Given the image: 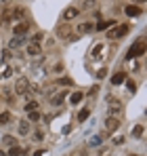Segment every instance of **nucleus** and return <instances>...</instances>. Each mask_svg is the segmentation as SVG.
Here are the masks:
<instances>
[{"instance_id": "1", "label": "nucleus", "mask_w": 147, "mask_h": 156, "mask_svg": "<svg viewBox=\"0 0 147 156\" xmlns=\"http://www.w3.org/2000/svg\"><path fill=\"white\" fill-rule=\"evenodd\" d=\"M143 53H145V40L141 38V40H139V42H137V44H135V47H132V49L128 51V55H126V59H130V61H132L135 57H141Z\"/></svg>"}, {"instance_id": "2", "label": "nucleus", "mask_w": 147, "mask_h": 156, "mask_svg": "<svg viewBox=\"0 0 147 156\" xmlns=\"http://www.w3.org/2000/svg\"><path fill=\"white\" fill-rule=\"evenodd\" d=\"M27 89H29V80L25 76L17 78V82H15V93H19V95H25L27 93Z\"/></svg>"}, {"instance_id": "3", "label": "nucleus", "mask_w": 147, "mask_h": 156, "mask_svg": "<svg viewBox=\"0 0 147 156\" xmlns=\"http://www.w3.org/2000/svg\"><path fill=\"white\" fill-rule=\"evenodd\" d=\"M126 34H128V26H126V23H122V26H118V27H114V30L107 32L109 38H122V36H126Z\"/></svg>"}, {"instance_id": "4", "label": "nucleus", "mask_w": 147, "mask_h": 156, "mask_svg": "<svg viewBox=\"0 0 147 156\" xmlns=\"http://www.w3.org/2000/svg\"><path fill=\"white\" fill-rule=\"evenodd\" d=\"M80 15V9H76V6H70V9H65V13H63V19L65 21H70V19H76Z\"/></svg>"}, {"instance_id": "5", "label": "nucleus", "mask_w": 147, "mask_h": 156, "mask_svg": "<svg viewBox=\"0 0 147 156\" xmlns=\"http://www.w3.org/2000/svg\"><path fill=\"white\" fill-rule=\"evenodd\" d=\"M124 13L128 17H137V15H141V9L137 4H128V6H124Z\"/></svg>"}, {"instance_id": "6", "label": "nucleus", "mask_w": 147, "mask_h": 156, "mask_svg": "<svg viewBox=\"0 0 147 156\" xmlns=\"http://www.w3.org/2000/svg\"><path fill=\"white\" fill-rule=\"evenodd\" d=\"M118 127H120L118 118H114V116H107V120H105V129H107V131H116Z\"/></svg>"}, {"instance_id": "7", "label": "nucleus", "mask_w": 147, "mask_h": 156, "mask_svg": "<svg viewBox=\"0 0 147 156\" xmlns=\"http://www.w3.org/2000/svg\"><path fill=\"white\" fill-rule=\"evenodd\" d=\"M122 110V104L118 101V99H109V116H114L116 112H120Z\"/></svg>"}, {"instance_id": "8", "label": "nucleus", "mask_w": 147, "mask_h": 156, "mask_svg": "<svg viewBox=\"0 0 147 156\" xmlns=\"http://www.w3.org/2000/svg\"><path fill=\"white\" fill-rule=\"evenodd\" d=\"M23 6H15V9H11V11H9V13H6V17H13V19H15V17H23Z\"/></svg>"}, {"instance_id": "9", "label": "nucleus", "mask_w": 147, "mask_h": 156, "mask_svg": "<svg viewBox=\"0 0 147 156\" xmlns=\"http://www.w3.org/2000/svg\"><path fill=\"white\" fill-rule=\"evenodd\" d=\"M23 44H25L23 36H13V40H11V49H19V47H23Z\"/></svg>"}, {"instance_id": "10", "label": "nucleus", "mask_w": 147, "mask_h": 156, "mask_svg": "<svg viewBox=\"0 0 147 156\" xmlns=\"http://www.w3.org/2000/svg\"><path fill=\"white\" fill-rule=\"evenodd\" d=\"M13 32H15V36H23L25 32H27V23L21 21V23H17V26L13 27Z\"/></svg>"}, {"instance_id": "11", "label": "nucleus", "mask_w": 147, "mask_h": 156, "mask_svg": "<svg viewBox=\"0 0 147 156\" xmlns=\"http://www.w3.org/2000/svg\"><path fill=\"white\" fill-rule=\"evenodd\" d=\"M124 80H126V74H124V72H118V74H114V76H111V84H114V87H118V84H122Z\"/></svg>"}, {"instance_id": "12", "label": "nucleus", "mask_w": 147, "mask_h": 156, "mask_svg": "<svg viewBox=\"0 0 147 156\" xmlns=\"http://www.w3.org/2000/svg\"><path fill=\"white\" fill-rule=\"evenodd\" d=\"M19 135H29V120H21L19 122Z\"/></svg>"}, {"instance_id": "13", "label": "nucleus", "mask_w": 147, "mask_h": 156, "mask_svg": "<svg viewBox=\"0 0 147 156\" xmlns=\"http://www.w3.org/2000/svg\"><path fill=\"white\" fill-rule=\"evenodd\" d=\"M27 53H29V55H40V44H38V42L27 44Z\"/></svg>"}, {"instance_id": "14", "label": "nucleus", "mask_w": 147, "mask_h": 156, "mask_svg": "<svg viewBox=\"0 0 147 156\" xmlns=\"http://www.w3.org/2000/svg\"><path fill=\"white\" fill-rule=\"evenodd\" d=\"M93 30H95L93 23H82V26L78 27V32H80V34H88V32H93Z\"/></svg>"}, {"instance_id": "15", "label": "nucleus", "mask_w": 147, "mask_h": 156, "mask_svg": "<svg viewBox=\"0 0 147 156\" xmlns=\"http://www.w3.org/2000/svg\"><path fill=\"white\" fill-rule=\"evenodd\" d=\"M109 26H116V21H99V26H95L99 32H103V30H107Z\"/></svg>"}, {"instance_id": "16", "label": "nucleus", "mask_w": 147, "mask_h": 156, "mask_svg": "<svg viewBox=\"0 0 147 156\" xmlns=\"http://www.w3.org/2000/svg\"><path fill=\"white\" fill-rule=\"evenodd\" d=\"M88 114H91V112H88L86 108H82V110L78 112V120H80V122H82V120H86V118H88Z\"/></svg>"}, {"instance_id": "17", "label": "nucleus", "mask_w": 147, "mask_h": 156, "mask_svg": "<svg viewBox=\"0 0 147 156\" xmlns=\"http://www.w3.org/2000/svg\"><path fill=\"white\" fill-rule=\"evenodd\" d=\"M2 141H4L6 146H11V148L15 146V137H13V135H4V137H2Z\"/></svg>"}, {"instance_id": "18", "label": "nucleus", "mask_w": 147, "mask_h": 156, "mask_svg": "<svg viewBox=\"0 0 147 156\" xmlns=\"http://www.w3.org/2000/svg\"><path fill=\"white\" fill-rule=\"evenodd\" d=\"M70 101H72L74 105H76V104H80V101H82V93H74L72 97H70Z\"/></svg>"}, {"instance_id": "19", "label": "nucleus", "mask_w": 147, "mask_h": 156, "mask_svg": "<svg viewBox=\"0 0 147 156\" xmlns=\"http://www.w3.org/2000/svg\"><path fill=\"white\" fill-rule=\"evenodd\" d=\"M132 137H143V125H139V127L132 129Z\"/></svg>"}, {"instance_id": "20", "label": "nucleus", "mask_w": 147, "mask_h": 156, "mask_svg": "<svg viewBox=\"0 0 147 156\" xmlns=\"http://www.w3.org/2000/svg\"><path fill=\"white\" fill-rule=\"evenodd\" d=\"M9 120H11V114H9V112H2V114H0V125H6Z\"/></svg>"}, {"instance_id": "21", "label": "nucleus", "mask_w": 147, "mask_h": 156, "mask_svg": "<svg viewBox=\"0 0 147 156\" xmlns=\"http://www.w3.org/2000/svg\"><path fill=\"white\" fill-rule=\"evenodd\" d=\"M63 97H65V93H61V95H57V97H53V99H50V104H53V105H59L61 101H63Z\"/></svg>"}, {"instance_id": "22", "label": "nucleus", "mask_w": 147, "mask_h": 156, "mask_svg": "<svg viewBox=\"0 0 147 156\" xmlns=\"http://www.w3.org/2000/svg\"><path fill=\"white\" fill-rule=\"evenodd\" d=\"M25 110H27V114H29V112H36V110H38V104H36V101H29V104L25 105Z\"/></svg>"}, {"instance_id": "23", "label": "nucleus", "mask_w": 147, "mask_h": 156, "mask_svg": "<svg viewBox=\"0 0 147 156\" xmlns=\"http://www.w3.org/2000/svg\"><path fill=\"white\" fill-rule=\"evenodd\" d=\"M124 82H126V87H128V91H130V93H135V91H137V84H135L132 80H124Z\"/></svg>"}, {"instance_id": "24", "label": "nucleus", "mask_w": 147, "mask_h": 156, "mask_svg": "<svg viewBox=\"0 0 147 156\" xmlns=\"http://www.w3.org/2000/svg\"><path fill=\"white\" fill-rule=\"evenodd\" d=\"M19 154H21V150H19L17 146H13V148L9 150V156H19Z\"/></svg>"}, {"instance_id": "25", "label": "nucleus", "mask_w": 147, "mask_h": 156, "mask_svg": "<svg viewBox=\"0 0 147 156\" xmlns=\"http://www.w3.org/2000/svg\"><path fill=\"white\" fill-rule=\"evenodd\" d=\"M40 118V112L36 110V112H29V120H38Z\"/></svg>"}, {"instance_id": "26", "label": "nucleus", "mask_w": 147, "mask_h": 156, "mask_svg": "<svg viewBox=\"0 0 147 156\" xmlns=\"http://www.w3.org/2000/svg\"><path fill=\"white\" fill-rule=\"evenodd\" d=\"M59 82H61V84H67V87H72V84H74V80H72V78H61Z\"/></svg>"}, {"instance_id": "27", "label": "nucleus", "mask_w": 147, "mask_h": 156, "mask_svg": "<svg viewBox=\"0 0 147 156\" xmlns=\"http://www.w3.org/2000/svg\"><path fill=\"white\" fill-rule=\"evenodd\" d=\"M99 144H101V137H93L91 139V146H99Z\"/></svg>"}, {"instance_id": "28", "label": "nucleus", "mask_w": 147, "mask_h": 156, "mask_svg": "<svg viewBox=\"0 0 147 156\" xmlns=\"http://www.w3.org/2000/svg\"><path fill=\"white\" fill-rule=\"evenodd\" d=\"M105 74H107V70H105V68H103V70H99V74H97V78H99V80H101V78L105 76Z\"/></svg>"}, {"instance_id": "29", "label": "nucleus", "mask_w": 147, "mask_h": 156, "mask_svg": "<svg viewBox=\"0 0 147 156\" xmlns=\"http://www.w3.org/2000/svg\"><path fill=\"white\" fill-rule=\"evenodd\" d=\"M97 91H99V87H97V84H95V87H93V89H91V91H88V95H95V93H97Z\"/></svg>"}, {"instance_id": "30", "label": "nucleus", "mask_w": 147, "mask_h": 156, "mask_svg": "<svg viewBox=\"0 0 147 156\" xmlns=\"http://www.w3.org/2000/svg\"><path fill=\"white\" fill-rule=\"evenodd\" d=\"M2 57H4V59H11V51H9V49H6V51L2 53Z\"/></svg>"}, {"instance_id": "31", "label": "nucleus", "mask_w": 147, "mask_h": 156, "mask_svg": "<svg viewBox=\"0 0 147 156\" xmlns=\"http://www.w3.org/2000/svg\"><path fill=\"white\" fill-rule=\"evenodd\" d=\"M44 154V150H36V152H34V156H42Z\"/></svg>"}, {"instance_id": "32", "label": "nucleus", "mask_w": 147, "mask_h": 156, "mask_svg": "<svg viewBox=\"0 0 147 156\" xmlns=\"http://www.w3.org/2000/svg\"><path fill=\"white\" fill-rule=\"evenodd\" d=\"M0 156H6V154H4V152H2V150H0Z\"/></svg>"}, {"instance_id": "33", "label": "nucleus", "mask_w": 147, "mask_h": 156, "mask_svg": "<svg viewBox=\"0 0 147 156\" xmlns=\"http://www.w3.org/2000/svg\"><path fill=\"white\" fill-rule=\"evenodd\" d=\"M130 156H135V154H130Z\"/></svg>"}]
</instances>
